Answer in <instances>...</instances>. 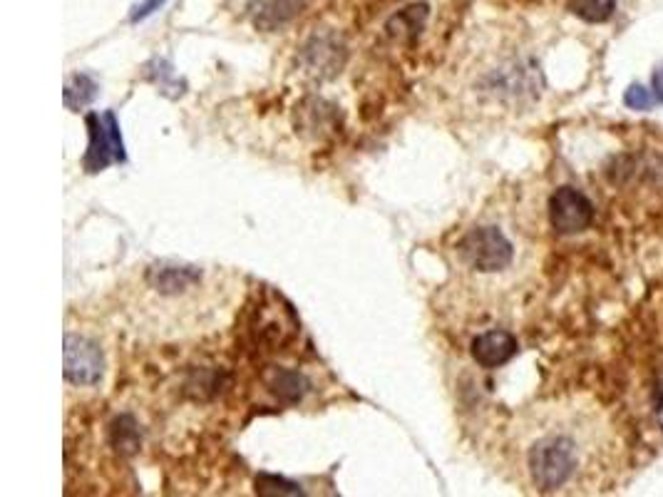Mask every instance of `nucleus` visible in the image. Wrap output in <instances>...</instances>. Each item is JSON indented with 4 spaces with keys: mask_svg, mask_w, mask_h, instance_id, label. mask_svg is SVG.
I'll return each instance as SVG.
<instances>
[{
    "mask_svg": "<svg viewBox=\"0 0 663 497\" xmlns=\"http://www.w3.org/2000/svg\"><path fill=\"white\" fill-rule=\"evenodd\" d=\"M522 465L537 493H594L614 470L619 443L596 406H557L532 425Z\"/></svg>",
    "mask_w": 663,
    "mask_h": 497,
    "instance_id": "obj_1",
    "label": "nucleus"
},
{
    "mask_svg": "<svg viewBox=\"0 0 663 497\" xmlns=\"http://www.w3.org/2000/svg\"><path fill=\"white\" fill-rule=\"evenodd\" d=\"M256 490L261 495H301V488L294 483H286V480L274 478V475H261L256 480Z\"/></svg>",
    "mask_w": 663,
    "mask_h": 497,
    "instance_id": "obj_16",
    "label": "nucleus"
},
{
    "mask_svg": "<svg viewBox=\"0 0 663 497\" xmlns=\"http://www.w3.org/2000/svg\"><path fill=\"white\" fill-rule=\"evenodd\" d=\"M164 0H147V3H142V5H137L135 8V13H132V20H140V18H147L149 13H154V10L159 8V5H162Z\"/></svg>",
    "mask_w": 663,
    "mask_h": 497,
    "instance_id": "obj_18",
    "label": "nucleus"
},
{
    "mask_svg": "<svg viewBox=\"0 0 663 497\" xmlns=\"http://www.w3.org/2000/svg\"><path fill=\"white\" fill-rule=\"evenodd\" d=\"M544 90L542 70L527 53H505L475 70L472 95L482 107L500 112H522L537 105Z\"/></svg>",
    "mask_w": 663,
    "mask_h": 497,
    "instance_id": "obj_2",
    "label": "nucleus"
},
{
    "mask_svg": "<svg viewBox=\"0 0 663 497\" xmlns=\"http://www.w3.org/2000/svg\"><path fill=\"white\" fill-rule=\"evenodd\" d=\"M87 127H90V147L82 160L87 172H102L110 162L125 160V145L112 112H105L102 117L87 115Z\"/></svg>",
    "mask_w": 663,
    "mask_h": 497,
    "instance_id": "obj_4",
    "label": "nucleus"
},
{
    "mask_svg": "<svg viewBox=\"0 0 663 497\" xmlns=\"http://www.w3.org/2000/svg\"><path fill=\"white\" fill-rule=\"evenodd\" d=\"M654 90H656V100L663 102V68L654 75Z\"/></svg>",
    "mask_w": 663,
    "mask_h": 497,
    "instance_id": "obj_19",
    "label": "nucleus"
},
{
    "mask_svg": "<svg viewBox=\"0 0 663 497\" xmlns=\"http://www.w3.org/2000/svg\"><path fill=\"white\" fill-rule=\"evenodd\" d=\"M654 100L656 97L639 85H631L624 95L626 107H631V110H649V107L654 105Z\"/></svg>",
    "mask_w": 663,
    "mask_h": 497,
    "instance_id": "obj_17",
    "label": "nucleus"
},
{
    "mask_svg": "<svg viewBox=\"0 0 663 497\" xmlns=\"http://www.w3.org/2000/svg\"><path fill=\"white\" fill-rule=\"evenodd\" d=\"M614 8L616 0H569V10L587 23H606Z\"/></svg>",
    "mask_w": 663,
    "mask_h": 497,
    "instance_id": "obj_13",
    "label": "nucleus"
},
{
    "mask_svg": "<svg viewBox=\"0 0 663 497\" xmlns=\"http://www.w3.org/2000/svg\"><path fill=\"white\" fill-rule=\"evenodd\" d=\"M425 15H428L425 5H420V8L403 10V13H400V15H395L393 23L388 25V30L393 35H398V38H405V35L420 33V28H423V23H425Z\"/></svg>",
    "mask_w": 663,
    "mask_h": 497,
    "instance_id": "obj_15",
    "label": "nucleus"
},
{
    "mask_svg": "<svg viewBox=\"0 0 663 497\" xmlns=\"http://www.w3.org/2000/svg\"><path fill=\"white\" fill-rule=\"evenodd\" d=\"M269 388L279 401L284 403H298L308 391V381L296 371H286V368H276L269 376Z\"/></svg>",
    "mask_w": 663,
    "mask_h": 497,
    "instance_id": "obj_11",
    "label": "nucleus"
},
{
    "mask_svg": "<svg viewBox=\"0 0 663 497\" xmlns=\"http://www.w3.org/2000/svg\"><path fill=\"white\" fill-rule=\"evenodd\" d=\"M95 95L97 85L95 80L87 78V75H75V78L65 85V105H68L70 110H80V107H85Z\"/></svg>",
    "mask_w": 663,
    "mask_h": 497,
    "instance_id": "obj_14",
    "label": "nucleus"
},
{
    "mask_svg": "<svg viewBox=\"0 0 663 497\" xmlns=\"http://www.w3.org/2000/svg\"><path fill=\"white\" fill-rule=\"evenodd\" d=\"M202 281V271L197 266H184V264H162L152 266L147 271V284L149 289L157 291L159 296H182L189 289L199 286Z\"/></svg>",
    "mask_w": 663,
    "mask_h": 497,
    "instance_id": "obj_7",
    "label": "nucleus"
},
{
    "mask_svg": "<svg viewBox=\"0 0 663 497\" xmlns=\"http://www.w3.org/2000/svg\"><path fill=\"white\" fill-rule=\"evenodd\" d=\"M301 60L311 75H316V78H331L333 73H338L343 60H346V50L338 45V40L323 35V38H313L311 43L303 48Z\"/></svg>",
    "mask_w": 663,
    "mask_h": 497,
    "instance_id": "obj_9",
    "label": "nucleus"
},
{
    "mask_svg": "<svg viewBox=\"0 0 663 497\" xmlns=\"http://www.w3.org/2000/svg\"><path fill=\"white\" fill-rule=\"evenodd\" d=\"M460 254L470 269L482 274H497L505 271L515 259V247L505 232L497 227H477L462 239Z\"/></svg>",
    "mask_w": 663,
    "mask_h": 497,
    "instance_id": "obj_3",
    "label": "nucleus"
},
{
    "mask_svg": "<svg viewBox=\"0 0 663 497\" xmlns=\"http://www.w3.org/2000/svg\"><path fill=\"white\" fill-rule=\"evenodd\" d=\"M549 219L559 234H579L594 222V207L579 189L562 187L549 199Z\"/></svg>",
    "mask_w": 663,
    "mask_h": 497,
    "instance_id": "obj_6",
    "label": "nucleus"
},
{
    "mask_svg": "<svg viewBox=\"0 0 663 497\" xmlns=\"http://www.w3.org/2000/svg\"><path fill=\"white\" fill-rule=\"evenodd\" d=\"M519 343L510 331H487L472 341V358L482 368H500L515 358Z\"/></svg>",
    "mask_w": 663,
    "mask_h": 497,
    "instance_id": "obj_8",
    "label": "nucleus"
},
{
    "mask_svg": "<svg viewBox=\"0 0 663 497\" xmlns=\"http://www.w3.org/2000/svg\"><path fill=\"white\" fill-rule=\"evenodd\" d=\"M110 443L120 455H135L137 450H140V425H137V420L132 418V415L115 418V423L110 425Z\"/></svg>",
    "mask_w": 663,
    "mask_h": 497,
    "instance_id": "obj_12",
    "label": "nucleus"
},
{
    "mask_svg": "<svg viewBox=\"0 0 663 497\" xmlns=\"http://www.w3.org/2000/svg\"><path fill=\"white\" fill-rule=\"evenodd\" d=\"M63 371L65 378L75 386H95L105 373V358L100 346L85 336L68 333L63 348Z\"/></svg>",
    "mask_w": 663,
    "mask_h": 497,
    "instance_id": "obj_5",
    "label": "nucleus"
},
{
    "mask_svg": "<svg viewBox=\"0 0 663 497\" xmlns=\"http://www.w3.org/2000/svg\"><path fill=\"white\" fill-rule=\"evenodd\" d=\"M303 0H249L251 23L259 30H279L301 13Z\"/></svg>",
    "mask_w": 663,
    "mask_h": 497,
    "instance_id": "obj_10",
    "label": "nucleus"
}]
</instances>
